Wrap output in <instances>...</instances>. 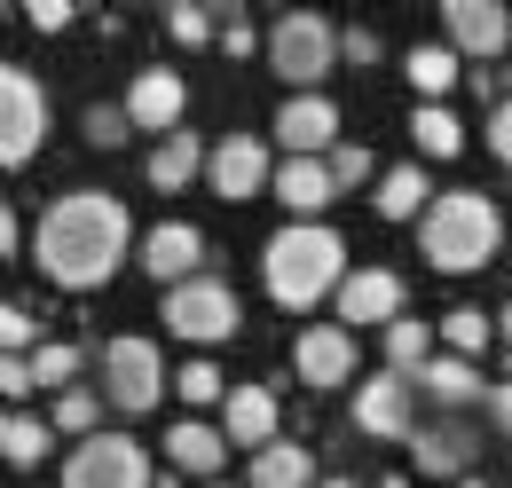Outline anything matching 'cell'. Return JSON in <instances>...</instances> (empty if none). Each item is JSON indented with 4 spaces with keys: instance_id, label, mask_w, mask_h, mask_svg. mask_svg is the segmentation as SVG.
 Instances as JSON below:
<instances>
[{
    "instance_id": "6da1fadb",
    "label": "cell",
    "mask_w": 512,
    "mask_h": 488,
    "mask_svg": "<svg viewBox=\"0 0 512 488\" xmlns=\"http://www.w3.org/2000/svg\"><path fill=\"white\" fill-rule=\"evenodd\" d=\"M40 268L64 284V292H95L119 276V260L134 252V221L111 189H64L48 213H40Z\"/></svg>"
},
{
    "instance_id": "7a4b0ae2",
    "label": "cell",
    "mask_w": 512,
    "mask_h": 488,
    "mask_svg": "<svg viewBox=\"0 0 512 488\" xmlns=\"http://www.w3.org/2000/svg\"><path fill=\"white\" fill-rule=\"evenodd\" d=\"M260 276H268V300L276 307H316L323 292L347 284V244L323 221H284L276 237L260 244Z\"/></svg>"
},
{
    "instance_id": "3957f363",
    "label": "cell",
    "mask_w": 512,
    "mask_h": 488,
    "mask_svg": "<svg viewBox=\"0 0 512 488\" xmlns=\"http://www.w3.org/2000/svg\"><path fill=\"white\" fill-rule=\"evenodd\" d=\"M418 244H426V260H434L442 276H465V268H481V260L505 252V213H497V197H481V189H442L434 213L418 221Z\"/></svg>"
},
{
    "instance_id": "277c9868",
    "label": "cell",
    "mask_w": 512,
    "mask_h": 488,
    "mask_svg": "<svg viewBox=\"0 0 512 488\" xmlns=\"http://www.w3.org/2000/svg\"><path fill=\"white\" fill-rule=\"evenodd\" d=\"M339 63V32L308 16V8H284L276 24H268V71H284L292 79V95H316V79Z\"/></svg>"
},
{
    "instance_id": "5b68a950",
    "label": "cell",
    "mask_w": 512,
    "mask_h": 488,
    "mask_svg": "<svg viewBox=\"0 0 512 488\" xmlns=\"http://www.w3.org/2000/svg\"><path fill=\"white\" fill-rule=\"evenodd\" d=\"M166 331H174V339H197V347L237 339V292H229L221 276H190V284H174V292H166Z\"/></svg>"
},
{
    "instance_id": "8992f818",
    "label": "cell",
    "mask_w": 512,
    "mask_h": 488,
    "mask_svg": "<svg viewBox=\"0 0 512 488\" xmlns=\"http://www.w3.org/2000/svg\"><path fill=\"white\" fill-rule=\"evenodd\" d=\"M103 394L127 410V418H142V410H158V394H166V355L150 347V339H111L103 347Z\"/></svg>"
},
{
    "instance_id": "52a82bcc",
    "label": "cell",
    "mask_w": 512,
    "mask_h": 488,
    "mask_svg": "<svg viewBox=\"0 0 512 488\" xmlns=\"http://www.w3.org/2000/svg\"><path fill=\"white\" fill-rule=\"evenodd\" d=\"M40 142H48V87H40L24 63H8V71H0V158L24 166Z\"/></svg>"
},
{
    "instance_id": "ba28073f",
    "label": "cell",
    "mask_w": 512,
    "mask_h": 488,
    "mask_svg": "<svg viewBox=\"0 0 512 488\" xmlns=\"http://www.w3.org/2000/svg\"><path fill=\"white\" fill-rule=\"evenodd\" d=\"M64 488H150V457H142V441H127V433H95V441L71 449Z\"/></svg>"
},
{
    "instance_id": "9c48e42d",
    "label": "cell",
    "mask_w": 512,
    "mask_h": 488,
    "mask_svg": "<svg viewBox=\"0 0 512 488\" xmlns=\"http://www.w3.org/2000/svg\"><path fill=\"white\" fill-rule=\"evenodd\" d=\"M276 142H284V150H292V158H331V150H339V142H347V134H339V103H331V95H284V103H276Z\"/></svg>"
},
{
    "instance_id": "30bf717a",
    "label": "cell",
    "mask_w": 512,
    "mask_h": 488,
    "mask_svg": "<svg viewBox=\"0 0 512 488\" xmlns=\"http://www.w3.org/2000/svg\"><path fill=\"white\" fill-rule=\"evenodd\" d=\"M410 386H418V378H402V370L363 378V386H355V426L379 433V441H410V433H418V418H410Z\"/></svg>"
},
{
    "instance_id": "8fae6325",
    "label": "cell",
    "mask_w": 512,
    "mask_h": 488,
    "mask_svg": "<svg viewBox=\"0 0 512 488\" xmlns=\"http://www.w3.org/2000/svg\"><path fill=\"white\" fill-rule=\"evenodd\" d=\"M182 111H190V87H182V71H174V63H150V71L127 87V119L150 126L158 142H166V134H182Z\"/></svg>"
},
{
    "instance_id": "7c38bea8",
    "label": "cell",
    "mask_w": 512,
    "mask_h": 488,
    "mask_svg": "<svg viewBox=\"0 0 512 488\" xmlns=\"http://www.w3.org/2000/svg\"><path fill=\"white\" fill-rule=\"evenodd\" d=\"M142 268L174 292V284H190V276H205V229L197 221H158L150 237H142Z\"/></svg>"
},
{
    "instance_id": "4fadbf2b",
    "label": "cell",
    "mask_w": 512,
    "mask_h": 488,
    "mask_svg": "<svg viewBox=\"0 0 512 488\" xmlns=\"http://www.w3.org/2000/svg\"><path fill=\"white\" fill-rule=\"evenodd\" d=\"M292 370H300L308 386L355 378V331H347V323H308V331L292 339Z\"/></svg>"
},
{
    "instance_id": "5bb4252c",
    "label": "cell",
    "mask_w": 512,
    "mask_h": 488,
    "mask_svg": "<svg viewBox=\"0 0 512 488\" xmlns=\"http://www.w3.org/2000/svg\"><path fill=\"white\" fill-rule=\"evenodd\" d=\"M449 16V48H457V56H505V40H512V16L505 8H497V0H449L442 8Z\"/></svg>"
},
{
    "instance_id": "9a60e30c",
    "label": "cell",
    "mask_w": 512,
    "mask_h": 488,
    "mask_svg": "<svg viewBox=\"0 0 512 488\" xmlns=\"http://www.w3.org/2000/svg\"><path fill=\"white\" fill-rule=\"evenodd\" d=\"M205 182L221 189V197H260V189H276V174H268V150H260L253 134H229V142H213Z\"/></svg>"
},
{
    "instance_id": "2e32d148",
    "label": "cell",
    "mask_w": 512,
    "mask_h": 488,
    "mask_svg": "<svg viewBox=\"0 0 512 488\" xmlns=\"http://www.w3.org/2000/svg\"><path fill=\"white\" fill-rule=\"evenodd\" d=\"M339 315H347V331L355 323H402V276L394 268H355L339 284Z\"/></svg>"
},
{
    "instance_id": "e0dca14e",
    "label": "cell",
    "mask_w": 512,
    "mask_h": 488,
    "mask_svg": "<svg viewBox=\"0 0 512 488\" xmlns=\"http://www.w3.org/2000/svg\"><path fill=\"white\" fill-rule=\"evenodd\" d=\"M276 197H284V221H316L323 205L339 197V182H331L323 158H284L276 166Z\"/></svg>"
},
{
    "instance_id": "ac0fdd59",
    "label": "cell",
    "mask_w": 512,
    "mask_h": 488,
    "mask_svg": "<svg viewBox=\"0 0 512 488\" xmlns=\"http://www.w3.org/2000/svg\"><path fill=\"white\" fill-rule=\"evenodd\" d=\"M221 433L229 441H245V449H268L276 441V386H229V402H221Z\"/></svg>"
},
{
    "instance_id": "d6986e66",
    "label": "cell",
    "mask_w": 512,
    "mask_h": 488,
    "mask_svg": "<svg viewBox=\"0 0 512 488\" xmlns=\"http://www.w3.org/2000/svg\"><path fill=\"white\" fill-rule=\"evenodd\" d=\"M410 449H418V473H442V481H465V465H473V433L457 426V418L418 426V433H410Z\"/></svg>"
},
{
    "instance_id": "ffe728a7",
    "label": "cell",
    "mask_w": 512,
    "mask_h": 488,
    "mask_svg": "<svg viewBox=\"0 0 512 488\" xmlns=\"http://www.w3.org/2000/svg\"><path fill=\"white\" fill-rule=\"evenodd\" d=\"M166 465H174V473H221V465H229V433H213L205 418L166 426Z\"/></svg>"
},
{
    "instance_id": "44dd1931",
    "label": "cell",
    "mask_w": 512,
    "mask_h": 488,
    "mask_svg": "<svg viewBox=\"0 0 512 488\" xmlns=\"http://www.w3.org/2000/svg\"><path fill=\"white\" fill-rule=\"evenodd\" d=\"M205 166H213V150L197 142L190 126H182V134H166V142H150V189H190Z\"/></svg>"
},
{
    "instance_id": "7402d4cb",
    "label": "cell",
    "mask_w": 512,
    "mask_h": 488,
    "mask_svg": "<svg viewBox=\"0 0 512 488\" xmlns=\"http://www.w3.org/2000/svg\"><path fill=\"white\" fill-rule=\"evenodd\" d=\"M371 197H379V213H386V221H426L442 189L426 182V174H418V158H410V166H386V174H379V189H371Z\"/></svg>"
},
{
    "instance_id": "603a6c76",
    "label": "cell",
    "mask_w": 512,
    "mask_h": 488,
    "mask_svg": "<svg viewBox=\"0 0 512 488\" xmlns=\"http://www.w3.org/2000/svg\"><path fill=\"white\" fill-rule=\"evenodd\" d=\"M253 488H323L316 481V449H308V441H268L253 457Z\"/></svg>"
},
{
    "instance_id": "cb8c5ba5",
    "label": "cell",
    "mask_w": 512,
    "mask_h": 488,
    "mask_svg": "<svg viewBox=\"0 0 512 488\" xmlns=\"http://www.w3.org/2000/svg\"><path fill=\"white\" fill-rule=\"evenodd\" d=\"M418 394H434L442 410H457V402H481V370L465 363V355H434V363L418 370Z\"/></svg>"
},
{
    "instance_id": "d4e9b609",
    "label": "cell",
    "mask_w": 512,
    "mask_h": 488,
    "mask_svg": "<svg viewBox=\"0 0 512 488\" xmlns=\"http://www.w3.org/2000/svg\"><path fill=\"white\" fill-rule=\"evenodd\" d=\"M402 71H410V87H418V95L434 103L442 87H457L465 56H457V48H442V40H426V48H410V56H402Z\"/></svg>"
},
{
    "instance_id": "484cf974",
    "label": "cell",
    "mask_w": 512,
    "mask_h": 488,
    "mask_svg": "<svg viewBox=\"0 0 512 488\" xmlns=\"http://www.w3.org/2000/svg\"><path fill=\"white\" fill-rule=\"evenodd\" d=\"M410 142H418L426 158H457V150H465V126H457V111H442V103H418V111H410Z\"/></svg>"
},
{
    "instance_id": "4316f807",
    "label": "cell",
    "mask_w": 512,
    "mask_h": 488,
    "mask_svg": "<svg viewBox=\"0 0 512 488\" xmlns=\"http://www.w3.org/2000/svg\"><path fill=\"white\" fill-rule=\"evenodd\" d=\"M48 441H56V426H40L32 410H8V426H0V457H8V465H40Z\"/></svg>"
},
{
    "instance_id": "83f0119b",
    "label": "cell",
    "mask_w": 512,
    "mask_h": 488,
    "mask_svg": "<svg viewBox=\"0 0 512 488\" xmlns=\"http://www.w3.org/2000/svg\"><path fill=\"white\" fill-rule=\"evenodd\" d=\"M426 363H434V347H426V323H418V315L386 323V370H402V378H410V370H426Z\"/></svg>"
},
{
    "instance_id": "f1b7e54d",
    "label": "cell",
    "mask_w": 512,
    "mask_h": 488,
    "mask_svg": "<svg viewBox=\"0 0 512 488\" xmlns=\"http://www.w3.org/2000/svg\"><path fill=\"white\" fill-rule=\"evenodd\" d=\"M489 331H497V315H481V307H449V315H442L449 355H465V363H473V355L489 347Z\"/></svg>"
},
{
    "instance_id": "f546056e",
    "label": "cell",
    "mask_w": 512,
    "mask_h": 488,
    "mask_svg": "<svg viewBox=\"0 0 512 488\" xmlns=\"http://www.w3.org/2000/svg\"><path fill=\"white\" fill-rule=\"evenodd\" d=\"M24 363H32V386H64V394H71L79 347H71V339H40V355H24Z\"/></svg>"
},
{
    "instance_id": "4dcf8cb0",
    "label": "cell",
    "mask_w": 512,
    "mask_h": 488,
    "mask_svg": "<svg viewBox=\"0 0 512 488\" xmlns=\"http://www.w3.org/2000/svg\"><path fill=\"white\" fill-rule=\"evenodd\" d=\"M79 134H87L95 150H119V142H127V134H134L127 103H87V111H79Z\"/></svg>"
},
{
    "instance_id": "1f68e13d",
    "label": "cell",
    "mask_w": 512,
    "mask_h": 488,
    "mask_svg": "<svg viewBox=\"0 0 512 488\" xmlns=\"http://www.w3.org/2000/svg\"><path fill=\"white\" fill-rule=\"evenodd\" d=\"M166 32H174L182 48H205V40L221 32V16H213V8H197V0H174V8H166Z\"/></svg>"
},
{
    "instance_id": "d6a6232c",
    "label": "cell",
    "mask_w": 512,
    "mask_h": 488,
    "mask_svg": "<svg viewBox=\"0 0 512 488\" xmlns=\"http://www.w3.org/2000/svg\"><path fill=\"white\" fill-rule=\"evenodd\" d=\"M174 394H182L190 410H205V402H229V386H221V370H213V363H182V370H174Z\"/></svg>"
},
{
    "instance_id": "836d02e7",
    "label": "cell",
    "mask_w": 512,
    "mask_h": 488,
    "mask_svg": "<svg viewBox=\"0 0 512 488\" xmlns=\"http://www.w3.org/2000/svg\"><path fill=\"white\" fill-rule=\"evenodd\" d=\"M95 418H103V402H95V394H87V386H71V394H56V426L64 433H87V441H95Z\"/></svg>"
},
{
    "instance_id": "e575fe53",
    "label": "cell",
    "mask_w": 512,
    "mask_h": 488,
    "mask_svg": "<svg viewBox=\"0 0 512 488\" xmlns=\"http://www.w3.org/2000/svg\"><path fill=\"white\" fill-rule=\"evenodd\" d=\"M323 166H331V182H339V189H355V182H371V174H379V158H371L363 142H339Z\"/></svg>"
},
{
    "instance_id": "d590c367",
    "label": "cell",
    "mask_w": 512,
    "mask_h": 488,
    "mask_svg": "<svg viewBox=\"0 0 512 488\" xmlns=\"http://www.w3.org/2000/svg\"><path fill=\"white\" fill-rule=\"evenodd\" d=\"M0 339H8V355H40V347H32V339H40V323H32V307H24V300L0 307Z\"/></svg>"
},
{
    "instance_id": "8d00e7d4",
    "label": "cell",
    "mask_w": 512,
    "mask_h": 488,
    "mask_svg": "<svg viewBox=\"0 0 512 488\" xmlns=\"http://www.w3.org/2000/svg\"><path fill=\"white\" fill-rule=\"evenodd\" d=\"M24 16H32V32H71V16H79V8H71V0H32Z\"/></svg>"
},
{
    "instance_id": "74e56055",
    "label": "cell",
    "mask_w": 512,
    "mask_h": 488,
    "mask_svg": "<svg viewBox=\"0 0 512 488\" xmlns=\"http://www.w3.org/2000/svg\"><path fill=\"white\" fill-rule=\"evenodd\" d=\"M339 56L355 63V71H363V63H379V32H363V24H347V32H339Z\"/></svg>"
},
{
    "instance_id": "f35d334b",
    "label": "cell",
    "mask_w": 512,
    "mask_h": 488,
    "mask_svg": "<svg viewBox=\"0 0 512 488\" xmlns=\"http://www.w3.org/2000/svg\"><path fill=\"white\" fill-rule=\"evenodd\" d=\"M489 150H497V158L512 166V95L497 103V111H489Z\"/></svg>"
},
{
    "instance_id": "ab89813d",
    "label": "cell",
    "mask_w": 512,
    "mask_h": 488,
    "mask_svg": "<svg viewBox=\"0 0 512 488\" xmlns=\"http://www.w3.org/2000/svg\"><path fill=\"white\" fill-rule=\"evenodd\" d=\"M0 386H8V402H24V394H32V363L8 355V363H0Z\"/></svg>"
},
{
    "instance_id": "60d3db41",
    "label": "cell",
    "mask_w": 512,
    "mask_h": 488,
    "mask_svg": "<svg viewBox=\"0 0 512 488\" xmlns=\"http://www.w3.org/2000/svg\"><path fill=\"white\" fill-rule=\"evenodd\" d=\"M489 418H497V433H512V378L489 386Z\"/></svg>"
},
{
    "instance_id": "b9f144b4",
    "label": "cell",
    "mask_w": 512,
    "mask_h": 488,
    "mask_svg": "<svg viewBox=\"0 0 512 488\" xmlns=\"http://www.w3.org/2000/svg\"><path fill=\"white\" fill-rule=\"evenodd\" d=\"M497 331H505V347H512V300H505V307H497Z\"/></svg>"
},
{
    "instance_id": "7bdbcfd3",
    "label": "cell",
    "mask_w": 512,
    "mask_h": 488,
    "mask_svg": "<svg viewBox=\"0 0 512 488\" xmlns=\"http://www.w3.org/2000/svg\"><path fill=\"white\" fill-rule=\"evenodd\" d=\"M457 488H489V481H457Z\"/></svg>"
},
{
    "instance_id": "ee69618b",
    "label": "cell",
    "mask_w": 512,
    "mask_h": 488,
    "mask_svg": "<svg viewBox=\"0 0 512 488\" xmlns=\"http://www.w3.org/2000/svg\"><path fill=\"white\" fill-rule=\"evenodd\" d=\"M323 488H355V481H323Z\"/></svg>"
},
{
    "instance_id": "f6af8a7d",
    "label": "cell",
    "mask_w": 512,
    "mask_h": 488,
    "mask_svg": "<svg viewBox=\"0 0 512 488\" xmlns=\"http://www.w3.org/2000/svg\"><path fill=\"white\" fill-rule=\"evenodd\" d=\"M221 488H229V481H221Z\"/></svg>"
}]
</instances>
